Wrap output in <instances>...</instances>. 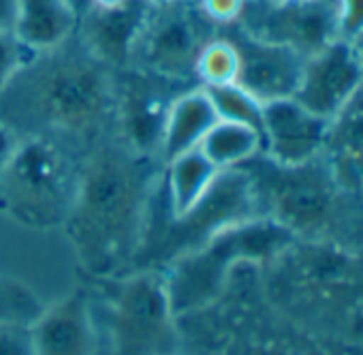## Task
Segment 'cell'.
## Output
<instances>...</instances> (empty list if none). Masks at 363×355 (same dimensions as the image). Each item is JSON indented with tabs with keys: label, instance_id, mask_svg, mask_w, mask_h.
Here are the masks:
<instances>
[{
	"label": "cell",
	"instance_id": "1",
	"mask_svg": "<svg viewBox=\"0 0 363 355\" xmlns=\"http://www.w3.org/2000/svg\"><path fill=\"white\" fill-rule=\"evenodd\" d=\"M150 156L107 146L79 173L75 202L65 221L79 263L94 276H113L135 263L147 197L156 175Z\"/></svg>",
	"mask_w": 363,
	"mask_h": 355
},
{
	"label": "cell",
	"instance_id": "2",
	"mask_svg": "<svg viewBox=\"0 0 363 355\" xmlns=\"http://www.w3.org/2000/svg\"><path fill=\"white\" fill-rule=\"evenodd\" d=\"M16 116L73 137L94 135L116 111V69L73 35L41 52L3 92Z\"/></svg>",
	"mask_w": 363,
	"mask_h": 355
},
{
	"label": "cell",
	"instance_id": "3",
	"mask_svg": "<svg viewBox=\"0 0 363 355\" xmlns=\"http://www.w3.org/2000/svg\"><path fill=\"white\" fill-rule=\"evenodd\" d=\"M259 217L248 175L240 167L220 169L201 202L182 217L171 214L164 182L154 180L135 263L169 266L173 259L203 246L218 231Z\"/></svg>",
	"mask_w": 363,
	"mask_h": 355
},
{
	"label": "cell",
	"instance_id": "4",
	"mask_svg": "<svg viewBox=\"0 0 363 355\" xmlns=\"http://www.w3.org/2000/svg\"><path fill=\"white\" fill-rule=\"evenodd\" d=\"M291 231L259 217L231 225L203 246L173 259L162 274L173 315L206 308L223 289L227 272L238 261L267 259L291 240Z\"/></svg>",
	"mask_w": 363,
	"mask_h": 355
},
{
	"label": "cell",
	"instance_id": "5",
	"mask_svg": "<svg viewBox=\"0 0 363 355\" xmlns=\"http://www.w3.org/2000/svg\"><path fill=\"white\" fill-rule=\"evenodd\" d=\"M77 185L79 173L69 154L45 135H28L0 175V210L37 229L65 225Z\"/></svg>",
	"mask_w": 363,
	"mask_h": 355
},
{
	"label": "cell",
	"instance_id": "6",
	"mask_svg": "<svg viewBox=\"0 0 363 355\" xmlns=\"http://www.w3.org/2000/svg\"><path fill=\"white\" fill-rule=\"evenodd\" d=\"M259 214L286 231L310 234L327 225L342 193L323 158L301 165H280L263 152L242 163ZM348 197V195H346Z\"/></svg>",
	"mask_w": 363,
	"mask_h": 355
},
{
	"label": "cell",
	"instance_id": "7",
	"mask_svg": "<svg viewBox=\"0 0 363 355\" xmlns=\"http://www.w3.org/2000/svg\"><path fill=\"white\" fill-rule=\"evenodd\" d=\"M113 355H173L177 332L162 274L143 270L103 285Z\"/></svg>",
	"mask_w": 363,
	"mask_h": 355
},
{
	"label": "cell",
	"instance_id": "8",
	"mask_svg": "<svg viewBox=\"0 0 363 355\" xmlns=\"http://www.w3.org/2000/svg\"><path fill=\"white\" fill-rule=\"evenodd\" d=\"M216 26L201 9L199 0H173L150 11L126 67L184 82L197 80L195 65L201 50L218 37Z\"/></svg>",
	"mask_w": 363,
	"mask_h": 355
},
{
	"label": "cell",
	"instance_id": "9",
	"mask_svg": "<svg viewBox=\"0 0 363 355\" xmlns=\"http://www.w3.org/2000/svg\"><path fill=\"white\" fill-rule=\"evenodd\" d=\"M250 37L303 58L337 39L335 0H246L235 22Z\"/></svg>",
	"mask_w": 363,
	"mask_h": 355
},
{
	"label": "cell",
	"instance_id": "10",
	"mask_svg": "<svg viewBox=\"0 0 363 355\" xmlns=\"http://www.w3.org/2000/svg\"><path fill=\"white\" fill-rule=\"evenodd\" d=\"M175 82L137 67L116 69V111L113 120L120 126L122 146L135 154L150 156L162 146V133L169 107L175 97Z\"/></svg>",
	"mask_w": 363,
	"mask_h": 355
},
{
	"label": "cell",
	"instance_id": "11",
	"mask_svg": "<svg viewBox=\"0 0 363 355\" xmlns=\"http://www.w3.org/2000/svg\"><path fill=\"white\" fill-rule=\"evenodd\" d=\"M218 33L238 50V84L242 88L257 97L263 105L295 97L303 71V56L289 48L255 39L235 22L220 26Z\"/></svg>",
	"mask_w": 363,
	"mask_h": 355
},
{
	"label": "cell",
	"instance_id": "12",
	"mask_svg": "<svg viewBox=\"0 0 363 355\" xmlns=\"http://www.w3.org/2000/svg\"><path fill=\"white\" fill-rule=\"evenodd\" d=\"M363 88V69L352 43L335 39L303 60L295 101L320 118L331 120Z\"/></svg>",
	"mask_w": 363,
	"mask_h": 355
},
{
	"label": "cell",
	"instance_id": "13",
	"mask_svg": "<svg viewBox=\"0 0 363 355\" xmlns=\"http://www.w3.org/2000/svg\"><path fill=\"white\" fill-rule=\"evenodd\" d=\"M329 120L306 109L295 99L263 105V154L280 165H301L320 156Z\"/></svg>",
	"mask_w": 363,
	"mask_h": 355
},
{
	"label": "cell",
	"instance_id": "14",
	"mask_svg": "<svg viewBox=\"0 0 363 355\" xmlns=\"http://www.w3.org/2000/svg\"><path fill=\"white\" fill-rule=\"evenodd\" d=\"M147 0H124L111 9L90 7L77 20V39L111 69H122L130 60L135 41L150 16Z\"/></svg>",
	"mask_w": 363,
	"mask_h": 355
},
{
	"label": "cell",
	"instance_id": "15",
	"mask_svg": "<svg viewBox=\"0 0 363 355\" xmlns=\"http://www.w3.org/2000/svg\"><path fill=\"white\" fill-rule=\"evenodd\" d=\"M28 336L30 355H94L96 334L86 295L77 291L43 306L28 325Z\"/></svg>",
	"mask_w": 363,
	"mask_h": 355
},
{
	"label": "cell",
	"instance_id": "16",
	"mask_svg": "<svg viewBox=\"0 0 363 355\" xmlns=\"http://www.w3.org/2000/svg\"><path fill=\"white\" fill-rule=\"evenodd\" d=\"M320 158L348 197H363V88L329 120Z\"/></svg>",
	"mask_w": 363,
	"mask_h": 355
},
{
	"label": "cell",
	"instance_id": "17",
	"mask_svg": "<svg viewBox=\"0 0 363 355\" xmlns=\"http://www.w3.org/2000/svg\"><path fill=\"white\" fill-rule=\"evenodd\" d=\"M218 122L216 109L206 88L186 90L173 99L162 133L160 154L169 163L177 154L199 148L206 133Z\"/></svg>",
	"mask_w": 363,
	"mask_h": 355
},
{
	"label": "cell",
	"instance_id": "18",
	"mask_svg": "<svg viewBox=\"0 0 363 355\" xmlns=\"http://www.w3.org/2000/svg\"><path fill=\"white\" fill-rule=\"evenodd\" d=\"M77 31V16L67 0H18L13 33L37 52L62 45Z\"/></svg>",
	"mask_w": 363,
	"mask_h": 355
},
{
	"label": "cell",
	"instance_id": "19",
	"mask_svg": "<svg viewBox=\"0 0 363 355\" xmlns=\"http://www.w3.org/2000/svg\"><path fill=\"white\" fill-rule=\"evenodd\" d=\"M218 171L220 169H216L199 148H193L184 154H177L175 158H171L167 167V178H164L171 214L182 217L191 212L208 193Z\"/></svg>",
	"mask_w": 363,
	"mask_h": 355
},
{
	"label": "cell",
	"instance_id": "20",
	"mask_svg": "<svg viewBox=\"0 0 363 355\" xmlns=\"http://www.w3.org/2000/svg\"><path fill=\"white\" fill-rule=\"evenodd\" d=\"M199 150L216 169H233L263 152V135L259 129L218 120L201 139Z\"/></svg>",
	"mask_w": 363,
	"mask_h": 355
},
{
	"label": "cell",
	"instance_id": "21",
	"mask_svg": "<svg viewBox=\"0 0 363 355\" xmlns=\"http://www.w3.org/2000/svg\"><path fill=\"white\" fill-rule=\"evenodd\" d=\"M238 71H240L238 50L220 33L201 50L195 65V75L201 88L233 84L238 82Z\"/></svg>",
	"mask_w": 363,
	"mask_h": 355
},
{
	"label": "cell",
	"instance_id": "22",
	"mask_svg": "<svg viewBox=\"0 0 363 355\" xmlns=\"http://www.w3.org/2000/svg\"><path fill=\"white\" fill-rule=\"evenodd\" d=\"M206 92L216 109L218 120L238 122L261 131L263 103L257 97H252L246 88H242L238 82L225 86H212L206 88Z\"/></svg>",
	"mask_w": 363,
	"mask_h": 355
},
{
	"label": "cell",
	"instance_id": "23",
	"mask_svg": "<svg viewBox=\"0 0 363 355\" xmlns=\"http://www.w3.org/2000/svg\"><path fill=\"white\" fill-rule=\"evenodd\" d=\"M43 310V304L22 280L0 276V323L28 327Z\"/></svg>",
	"mask_w": 363,
	"mask_h": 355
},
{
	"label": "cell",
	"instance_id": "24",
	"mask_svg": "<svg viewBox=\"0 0 363 355\" xmlns=\"http://www.w3.org/2000/svg\"><path fill=\"white\" fill-rule=\"evenodd\" d=\"M41 52L24 43L13 31H0V92H3Z\"/></svg>",
	"mask_w": 363,
	"mask_h": 355
},
{
	"label": "cell",
	"instance_id": "25",
	"mask_svg": "<svg viewBox=\"0 0 363 355\" xmlns=\"http://www.w3.org/2000/svg\"><path fill=\"white\" fill-rule=\"evenodd\" d=\"M337 39L352 43L363 33V0H335Z\"/></svg>",
	"mask_w": 363,
	"mask_h": 355
},
{
	"label": "cell",
	"instance_id": "26",
	"mask_svg": "<svg viewBox=\"0 0 363 355\" xmlns=\"http://www.w3.org/2000/svg\"><path fill=\"white\" fill-rule=\"evenodd\" d=\"M246 0H199L203 13L216 24V26H227L238 22Z\"/></svg>",
	"mask_w": 363,
	"mask_h": 355
},
{
	"label": "cell",
	"instance_id": "27",
	"mask_svg": "<svg viewBox=\"0 0 363 355\" xmlns=\"http://www.w3.org/2000/svg\"><path fill=\"white\" fill-rule=\"evenodd\" d=\"M0 355H30L28 327L0 323Z\"/></svg>",
	"mask_w": 363,
	"mask_h": 355
},
{
	"label": "cell",
	"instance_id": "28",
	"mask_svg": "<svg viewBox=\"0 0 363 355\" xmlns=\"http://www.w3.org/2000/svg\"><path fill=\"white\" fill-rule=\"evenodd\" d=\"M18 141L20 139H18L16 131L7 122L0 120V175H3V171H5V167H7V163H9L11 154H13V150L18 146Z\"/></svg>",
	"mask_w": 363,
	"mask_h": 355
},
{
	"label": "cell",
	"instance_id": "29",
	"mask_svg": "<svg viewBox=\"0 0 363 355\" xmlns=\"http://www.w3.org/2000/svg\"><path fill=\"white\" fill-rule=\"evenodd\" d=\"M18 0H0V31H13Z\"/></svg>",
	"mask_w": 363,
	"mask_h": 355
},
{
	"label": "cell",
	"instance_id": "30",
	"mask_svg": "<svg viewBox=\"0 0 363 355\" xmlns=\"http://www.w3.org/2000/svg\"><path fill=\"white\" fill-rule=\"evenodd\" d=\"M69 7L73 9V13L77 16V20L92 7V0H67Z\"/></svg>",
	"mask_w": 363,
	"mask_h": 355
},
{
	"label": "cell",
	"instance_id": "31",
	"mask_svg": "<svg viewBox=\"0 0 363 355\" xmlns=\"http://www.w3.org/2000/svg\"><path fill=\"white\" fill-rule=\"evenodd\" d=\"M124 0H92V7H101V9H111V7H118L122 5Z\"/></svg>",
	"mask_w": 363,
	"mask_h": 355
},
{
	"label": "cell",
	"instance_id": "32",
	"mask_svg": "<svg viewBox=\"0 0 363 355\" xmlns=\"http://www.w3.org/2000/svg\"><path fill=\"white\" fill-rule=\"evenodd\" d=\"M352 48H354V54H357V58H359V65H361V69H363V33L352 41Z\"/></svg>",
	"mask_w": 363,
	"mask_h": 355
},
{
	"label": "cell",
	"instance_id": "33",
	"mask_svg": "<svg viewBox=\"0 0 363 355\" xmlns=\"http://www.w3.org/2000/svg\"><path fill=\"white\" fill-rule=\"evenodd\" d=\"M147 3H150V7L158 9V7H167V5H171L173 0H147Z\"/></svg>",
	"mask_w": 363,
	"mask_h": 355
}]
</instances>
